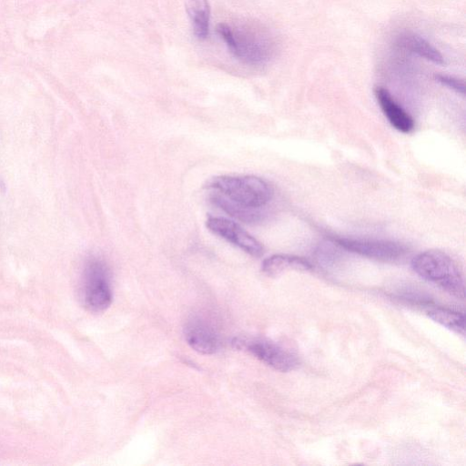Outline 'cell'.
Returning <instances> with one entry per match:
<instances>
[{
	"instance_id": "cell-11",
	"label": "cell",
	"mask_w": 466,
	"mask_h": 466,
	"mask_svg": "<svg viewBox=\"0 0 466 466\" xmlns=\"http://www.w3.org/2000/svg\"><path fill=\"white\" fill-rule=\"evenodd\" d=\"M398 45L410 52L437 65H443L444 58L441 54L428 41L413 33H404L398 38Z\"/></svg>"
},
{
	"instance_id": "cell-14",
	"label": "cell",
	"mask_w": 466,
	"mask_h": 466,
	"mask_svg": "<svg viewBox=\"0 0 466 466\" xmlns=\"http://www.w3.org/2000/svg\"><path fill=\"white\" fill-rule=\"evenodd\" d=\"M428 315L443 327L458 334H464L465 318L463 314L448 309L435 308L428 311Z\"/></svg>"
},
{
	"instance_id": "cell-4",
	"label": "cell",
	"mask_w": 466,
	"mask_h": 466,
	"mask_svg": "<svg viewBox=\"0 0 466 466\" xmlns=\"http://www.w3.org/2000/svg\"><path fill=\"white\" fill-rule=\"evenodd\" d=\"M82 299L92 312L106 310L112 302L109 272L106 264L98 258L86 263L82 279Z\"/></svg>"
},
{
	"instance_id": "cell-10",
	"label": "cell",
	"mask_w": 466,
	"mask_h": 466,
	"mask_svg": "<svg viewBox=\"0 0 466 466\" xmlns=\"http://www.w3.org/2000/svg\"><path fill=\"white\" fill-rule=\"evenodd\" d=\"M311 264L299 257L276 254L264 259L261 265L262 271L268 276H277L286 270H310Z\"/></svg>"
},
{
	"instance_id": "cell-9",
	"label": "cell",
	"mask_w": 466,
	"mask_h": 466,
	"mask_svg": "<svg viewBox=\"0 0 466 466\" xmlns=\"http://www.w3.org/2000/svg\"><path fill=\"white\" fill-rule=\"evenodd\" d=\"M375 96L383 114L395 129L402 133L413 130V118L393 99L387 89L376 87Z\"/></svg>"
},
{
	"instance_id": "cell-12",
	"label": "cell",
	"mask_w": 466,
	"mask_h": 466,
	"mask_svg": "<svg viewBox=\"0 0 466 466\" xmlns=\"http://www.w3.org/2000/svg\"><path fill=\"white\" fill-rule=\"evenodd\" d=\"M187 15L191 20L195 35L205 39L208 35L210 6L208 0H187L186 4Z\"/></svg>"
},
{
	"instance_id": "cell-3",
	"label": "cell",
	"mask_w": 466,
	"mask_h": 466,
	"mask_svg": "<svg viewBox=\"0 0 466 466\" xmlns=\"http://www.w3.org/2000/svg\"><path fill=\"white\" fill-rule=\"evenodd\" d=\"M411 268L420 278L454 295H463L462 273L458 264L445 252L441 250L421 252L412 258Z\"/></svg>"
},
{
	"instance_id": "cell-1",
	"label": "cell",
	"mask_w": 466,
	"mask_h": 466,
	"mask_svg": "<svg viewBox=\"0 0 466 466\" xmlns=\"http://www.w3.org/2000/svg\"><path fill=\"white\" fill-rule=\"evenodd\" d=\"M217 31L229 51L245 64L262 65L273 56V42L263 31L246 26L232 27L225 23L219 24Z\"/></svg>"
},
{
	"instance_id": "cell-2",
	"label": "cell",
	"mask_w": 466,
	"mask_h": 466,
	"mask_svg": "<svg viewBox=\"0 0 466 466\" xmlns=\"http://www.w3.org/2000/svg\"><path fill=\"white\" fill-rule=\"evenodd\" d=\"M208 187L229 201L248 208H260L272 198L271 187L255 176H219L208 182Z\"/></svg>"
},
{
	"instance_id": "cell-5",
	"label": "cell",
	"mask_w": 466,
	"mask_h": 466,
	"mask_svg": "<svg viewBox=\"0 0 466 466\" xmlns=\"http://www.w3.org/2000/svg\"><path fill=\"white\" fill-rule=\"evenodd\" d=\"M334 241L350 252L382 261L399 259L407 252L404 245L391 240L339 238Z\"/></svg>"
},
{
	"instance_id": "cell-6",
	"label": "cell",
	"mask_w": 466,
	"mask_h": 466,
	"mask_svg": "<svg viewBox=\"0 0 466 466\" xmlns=\"http://www.w3.org/2000/svg\"><path fill=\"white\" fill-rule=\"evenodd\" d=\"M233 344L237 348H245L257 359L279 371L285 372L292 370L299 364L295 355L273 342L266 340L242 341L240 339H235Z\"/></svg>"
},
{
	"instance_id": "cell-13",
	"label": "cell",
	"mask_w": 466,
	"mask_h": 466,
	"mask_svg": "<svg viewBox=\"0 0 466 466\" xmlns=\"http://www.w3.org/2000/svg\"><path fill=\"white\" fill-rule=\"evenodd\" d=\"M210 200L223 211L243 222L253 223L262 219L263 214L258 210V208L241 207L216 192L210 197Z\"/></svg>"
},
{
	"instance_id": "cell-7",
	"label": "cell",
	"mask_w": 466,
	"mask_h": 466,
	"mask_svg": "<svg viewBox=\"0 0 466 466\" xmlns=\"http://www.w3.org/2000/svg\"><path fill=\"white\" fill-rule=\"evenodd\" d=\"M206 225L214 234L238 247L254 257L263 254V247L253 236L243 229L238 223L224 218L210 217Z\"/></svg>"
},
{
	"instance_id": "cell-15",
	"label": "cell",
	"mask_w": 466,
	"mask_h": 466,
	"mask_svg": "<svg viewBox=\"0 0 466 466\" xmlns=\"http://www.w3.org/2000/svg\"><path fill=\"white\" fill-rule=\"evenodd\" d=\"M436 79L441 84L446 86L447 87L452 89L453 91L461 95L465 94V86L463 81H461V79L445 75H438L436 76Z\"/></svg>"
},
{
	"instance_id": "cell-8",
	"label": "cell",
	"mask_w": 466,
	"mask_h": 466,
	"mask_svg": "<svg viewBox=\"0 0 466 466\" xmlns=\"http://www.w3.org/2000/svg\"><path fill=\"white\" fill-rule=\"evenodd\" d=\"M187 344L202 354H213L219 348V337L209 323L200 319L189 320L184 329Z\"/></svg>"
}]
</instances>
